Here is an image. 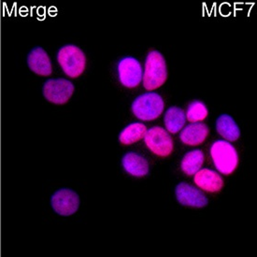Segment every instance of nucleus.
<instances>
[{"mask_svg": "<svg viewBox=\"0 0 257 257\" xmlns=\"http://www.w3.org/2000/svg\"><path fill=\"white\" fill-rule=\"evenodd\" d=\"M210 129L203 122H193L183 129L180 135L181 141L190 146L201 144L209 135Z\"/></svg>", "mask_w": 257, "mask_h": 257, "instance_id": "12", "label": "nucleus"}, {"mask_svg": "<svg viewBox=\"0 0 257 257\" xmlns=\"http://www.w3.org/2000/svg\"><path fill=\"white\" fill-rule=\"evenodd\" d=\"M144 141L147 147L156 156L166 157L172 153V139L169 133L162 127L154 126L146 131Z\"/></svg>", "mask_w": 257, "mask_h": 257, "instance_id": "6", "label": "nucleus"}, {"mask_svg": "<svg viewBox=\"0 0 257 257\" xmlns=\"http://www.w3.org/2000/svg\"><path fill=\"white\" fill-rule=\"evenodd\" d=\"M57 61L68 77L78 78L85 70L86 56L80 48L75 45H66L59 50Z\"/></svg>", "mask_w": 257, "mask_h": 257, "instance_id": "2", "label": "nucleus"}, {"mask_svg": "<svg viewBox=\"0 0 257 257\" xmlns=\"http://www.w3.org/2000/svg\"><path fill=\"white\" fill-rule=\"evenodd\" d=\"M203 163V153L200 150H195L184 156L181 163V168L185 174L195 175L198 170H200Z\"/></svg>", "mask_w": 257, "mask_h": 257, "instance_id": "16", "label": "nucleus"}, {"mask_svg": "<svg viewBox=\"0 0 257 257\" xmlns=\"http://www.w3.org/2000/svg\"><path fill=\"white\" fill-rule=\"evenodd\" d=\"M194 181L199 188L210 193L219 192L223 186L222 177L215 171L208 169L198 170L195 175Z\"/></svg>", "mask_w": 257, "mask_h": 257, "instance_id": "11", "label": "nucleus"}, {"mask_svg": "<svg viewBox=\"0 0 257 257\" xmlns=\"http://www.w3.org/2000/svg\"><path fill=\"white\" fill-rule=\"evenodd\" d=\"M217 132L229 142H236L240 136V130L231 116L223 114L216 121Z\"/></svg>", "mask_w": 257, "mask_h": 257, "instance_id": "14", "label": "nucleus"}, {"mask_svg": "<svg viewBox=\"0 0 257 257\" xmlns=\"http://www.w3.org/2000/svg\"><path fill=\"white\" fill-rule=\"evenodd\" d=\"M165 103L156 93H146L136 98L132 104V111L142 121H152L162 114Z\"/></svg>", "mask_w": 257, "mask_h": 257, "instance_id": "4", "label": "nucleus"}, {"mask_svg": "<svg viewBox=\"0 0 257 257\" xmlns=\"http://www.w3.org/2000/svg\"><path fill=\"white\" fill-rule=\"evenodd\" d=\"M167 64L161 53L157 51L150 52L145 62V71L143 75L144 88L152 91L159 88L167 81Z\"/></svg>", "mask_w": 257, "mask_h": 257, "instance_id": "1", "label": "nucleus"}, {"mask_svg": "<svg viewBox=\"0 0 257 257\" xmlns=\"http://www.w3.org/2000/svg\"><path fill=\"white\" fill-rule=\"evenodd\" d=\"M27 65L34 73L41 76H49L53 71L50 57L41 47L34 48L28 54Z\"/></svg>", "mask_w": 257, "mask_h": 257, "instance_id": "10", "label": "nucleus"}, {"mask_svg": "<svg viewBox=\"0 0 257 257\" xmlns=\"http://www.w3.org/2000/svg\"><path fill=\"white\" fill-rule=\"evenodd\" d=\"M164 121L169 132L176 134L184 126L186 122V116L182 108L170 107L165 114Z\"/></svg>", "mask_w": 257, "mask_h": 257, "instance_id": "15", "label": "nucleus"}, {"mask_svg": "<svg viewBox=\"0 0 257 257\" xmlns=\"http://www.w3.org/2000/svg\"><path fill=\"white\" fill-rule=\"evenodd\" d=\"M177 200L183 206H189L194 208H204L208 205V198L201 191L195 188L188 183H182L177 185Z\"/></svg>", "mask_w": 257, "mask_h": 257, "instance_id": "9", "label": "nucleus"}, {"mask_svg": "<svg viewBox=\"0 0 257 257\" xmlns=\"http://www.w3.org/2000/svg\"><path fill=\"white\" fill-rule=\"evenodd\" d=\"M210 155L217 170L224 175H229L237 168L238 156L235 147L229 142H214L210 149Z\"/></svg>", "mask_w": 257, "mask_h": 257, "instance_id": "3", "label": "nucleus"}, {"mask_svg": "<svg viewBox=\"0 0 257 257\" xmlns=\"http://www.w3.org/2000/svg\"><path fill=\"white\" fill-rule=\"evenodd\" d=\"M54 211L62 216L74 214L80 206V197L77 193L68 188L58 190L51 198Z\"/></svg>", "mask_w": 257, "mask_h": 257, "instance_id": "7", "label": "nucleus"}, {"mask_svg": "<svg viewBox=\"0 0 257 257\" xmlns=\"http://www.w3.org/2000/svg\"><path fill=\"white\" fill-rule=\"evenodd\" d=\"M118 75L123 86L134 88L142 80V65L133 57H125L118 64Z\"/></svg>", "mask_w": 257, "mask_h": 257, "instance_id": "8", "label": "nucleus"}, {"mask_svg": "<svg viewBox=\"0 0 257 257\" xmlns=\"http://www.w3.org/2000/svg\"><path fill=\"white\" fill-rule=\"evenodd\" d=\"M74 85L66 79L48 80L42 88V93L48 101L56 105L68 103L74 92Z\"/></svg>", "mask_w": 257, "mask_h": 257, "instance_id": "5", "label": "nucleus"}, {"mask_svg": "<svg viewBox=\"0 0 257 257\" xmlns=\"http://www.w3.org/2000/svg\"><path fill=\"white\" fill-rule=\"evenodd\" d=\"M185 116L187 117V120L189 122H200L207 118L208 108L203 102L195 100L190 103Z\"/></svg>", "mask_w": 257, "mask_h": 257, "instance_id": "18", "label": "nucleus"}, {"mask_svg": "<svg viewBox=\"0 0 257 257\" xmlns=\"http://www.w3.org/2000/svg\"><path fill=\"white\" fill-rule=\"evenodd\" d=\"M122 167L130 175L143 177L149 172V164L137 153H128L122 157Z\"/></svg>", "mask_w": 257, "mask_h": 257, "instance_id": "13", "label": "nucleus"}, {"mask_svg": "<svg viewBox=\"0 0 257 257\" xmlns=\"http://www.w3.org/2000/svg\"><path fill=\"white\" fill-rule=\"evenodd\" d=\"M147 127L142 122H134L122 130L119 136V141L124 145H131L141 141L145 136Z\"/></svg>", "mask_w": 257, "mask_h": 257, "instance_id": "17", "label": "nucleus"}]
</instances>
